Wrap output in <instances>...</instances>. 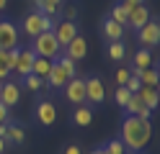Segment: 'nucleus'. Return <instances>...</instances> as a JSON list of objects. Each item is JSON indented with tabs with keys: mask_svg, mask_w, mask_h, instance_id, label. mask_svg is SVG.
Listing matches in <instances>:
<instances>
[{
	"mask_svg": "<svg viewBox=\"0 0 160 154\" xmlns=\"http://www.w3.org/2000/svg\"><path fill=\"white\" fill-rule=\"evenodd\" d=\"M129 116H137V118H142V121H150V116H152V110H150L142 100H139L137 95H132L129 98V103H127V108H124Z\"/></svg>",
	"mask_w": 160,
	"mask_h": 154,
	"instance_id": "14",
	"label": "nucleus"
},
{
	"mask_svg": "<svg viewBox=\"0 0 160 154\" xmlns=\"http://www.w3.org/2000/svg\"><path fill=\"white\" fill-rule=\"evenodd\" d=\"M147 21H150V10H147V5H139V8H134V10H129L127 26L134 28V31H139V28L147 23Z\"/></svg>",
	"mask_w": 160,
	"mask_h": 154,
	"instance_id": "15",
	"label": "nucleus"
},
{
	"mask_svg": "<svg viewBox=\"0 0 160 154\" xmlns=\"http://www.w3.org/2000/svg\"><path fill=\"white\" fill-rule=\"evenodd\" d=\"M134 95L142 100L150 110H155V108H158V100H160V98H158V87H147V85H142V87L134 92Z\"/></svg>",
	"mask_w": 160,
	"mask_h": 154,
	"instance_id": "17",
	"label": "nucleus"
},
{
	"mask_svg": "<svg viewBox=\"0 0 160 154\" xmlns=\"http://www.w3.org/2000/svg\"><path fill=\"white\" fill-rule=\"evenodd\" d=\"M106 98V87H103V80L101 77H88L85 80V100L98 105V103H103Z\"/></svg>",
	"mask_w": 160,
	"mask_h": 154,
	"instance_id": "8",
	"label": "nucleus"
},
{
	"mask_svg": "<svg viewBox=\"0 0 160 154\" xmlns=\"http://www.w3.org/2000/svg\"><path fill=\"white\" fill-rule=\"evenodd\" d=\"M36 121L42 123V126H52V123L57 121V108H54V103H49V100H42L36 105Z\"/></svg>",
	"mask_w": 160,
	"mask_h": 154,
	"instance_id": "12",
	"label": "nucleus"
},
{
	"mask_svg": "<svg viewBox=\"0 0 160 154\" xmlns=\"http://www.w3.org/2000/svg\"><path fill=\"white\" fill-rule=\"evenodd\" d=\"M108 18H111V21H116L119 26H124V28H127V18H129V10H127L122 3H116V5L111 8V16H108Z\"/></svg>",
	"mask_w": 160,
	"mask_h": 154,
	"instance_id": "22",
	"label": "nucleus"
},
{
	"mask_svg": "<svg viewBox=\"0 0 160 154\" xmlns=\"http://www.w3.org/2000/svg\"><path fill=\"white\" fill-rule=\"evenodd\" d=\"M103 152H106V154H127V149H124L122 139H114V141H108L106 147H103Z\"/></svg>",
	"mask_w": 160,
	"mask_h": 154,
	"instance_id": "28",
	"label": "nucleus"
},
{
	"mask_svg": "<svg viewBox=\"0 0 160 154\" xmlns=\"http://www.w3.org/2000/svg\"><path fill=\"white\" fill-rule=\"evenodd\" d=\"M8 110H11V108H5L3 103H0V123H8V116H11Z\"/></svg>",
	"mask_w": 160,
	"mask_h": 154,
	"instance_id": "33",
	"label": "nucleus"
},
{
	"mask_svg": "<svg viewBox=\"0 0 160 154\" xmlns=\"http://www.w3.org/2000/svg\"><path fill=\"white\" fill-rule=\"evenodd\" d=\"M137 36H139V44H142L145 49L158 46V41H160V23H158L155 18H150L147 23L137 31Z\"/></svg>",
	"mask_w": 160,
	"mask_h": 154,
	"instance_id": "5",
	"label": "nucleus"
},
{
	"mask_svg": "<svg viewBox=\"0 0 160 154\" xmlns=\"http://www.w3.org/2000/svg\"><path fill=\"white\" fill-rule=\"evenodd\" d=\"M134 92H129L124 85H119V90L114 92V100H116V105H122V108H127V103H129V98H132Z\"/></svg>",
	"mask_w": 160,
	"mask_h": 154,
	"instance_id": "25",
	"label": "nucleus"
},
{
	"mask_svg": "<svg viewBox=\"0 0 160 154\" xmlns=\"http://www.w3.org/2000/svg\"><path fill=\"white\" fill-rule=\"evenodd\" d=\"M132 77V72H129L127 67H122V69H116V82L119 85H127V80Z\"/></svg>",
	"mask_w": 160,
	"mask_h": 154,
	"instance_id": "29",
	"label": "nucleus"
},
{
	"mask_svg": "<svg viewBox=\"0 0 160 154\" xmlns=\"http://www.w3.org/2000/svg\"><path fill=\"white\" fill-rule=\"evenodd\" d=\"M65 90V98L70 103H75V105H80V103H85V80L83 77H72V80H67V85L62 87Z\"/></svg>",
	"mask_w": 160,
	"mask_h": 154,
	"instance_id": "7",
	"label": "nucleus"
},
{
	"mask_svg": "<svg viewBox=\"0 0 160 154\" xmlns=\"http://www.w3.org/2000/svg\"><path fill=\"white\" fill-rule=\"evenodd\" d=\"M67 80H72L67 75V72L59 67V62L54 59V64H52V72H49V77H47V85L52 87V90H62L65 85H67Z\"/></svg>",
	"mask_w": 160,
	"mask_h": 154,
	"instance_id": "13",
	"label": "nucleus"
},
{
	"mask_svg": "<svg viewBox=\"0 0 160 154\" xmlns=\"http://www.w3.org/2000/svg\"><path fill=\"white\" fill-rule=\"evenodd\" d=\"M23 85H26L28 90H34V92H39V90H42V87L47 85V82H44L42 77H36V75H26V77H23Z\"/></svg>",
	"mask_w": 160,
	"mask_h": 154,
	"instance_id": "26",
	"label": "nucleus"
},
{
	"mask_svg": "<svg viewBox=\"0 0 160 154\" xmlns=\"http://www.w3.org/2000/svg\"><path fill=\"white\" fill-rule=\"evenodd\" d=\"M18 100H21V85L18 82H3L0 85V103L5 108H13Z\"/></svg>",
	"mask_w": 160,
	"mask_h": 154,
	"instance_id": "10",
	"label": "nucleus"
},
{
	"mask_svg": "<svg viewBox=\"0 0 160 154\" xmlns=\"http://www.w3.org/2000/svg\"><path fill=\"white\" fill-rule=\"evenodd\" d=\"M3 149H5V141H3V139H0V154H3Z\"/></svg>",
	"mask_w": 160,
	"mask_h": 154,
	"instance_id": "38",
	"label": "nucleus"
},
{
	"mask_svg": "<svg viewBox=\"0 0 160 154\" xmlns=\"http://www.w3.org/2000/svg\"><path fill=\"white\" fill-rule=\"evenodd\" d=\"M62 154H80V147H78V144H70V147H67Z\"/></svg>",
	"mask_w": 160,
	"mask_h": 154,
	"instance_id": "34",
	"label": "nucleus"
},
{
	"mask_svg": "<svg viewBox=\"0 0 160 154\" xmlns=\"http://www.w3.org/2000/svg\"><path fill=\"white\" fill-rule=\"evenodd\" d=\"M52 28H54V21L47 18V16H42V13H36V10H31V13L23 18V23H21V31H23L28 39L44 34V31H52Z\"/></svg>",
	"mask_w": 160,
	"mask_h": 154,
	"instance_id": "3",
	"label": "nucleus"
},
{
	"mask_svg": "<svg viewBox=\"0 0 160 154\" xmlns=\"http://www.w3.org/2000/svg\"><path fill=\"white\" fill-rule=\"evenodd\" d=\"M34 51L36 57H44V59H57L59 54H62V46L57 44V39H54V34L52 31H44V34H39V36H34L31 39V46H28Z\"/></svg>",
	"mask_w": 160,
	"mask_h": 154,
	"instance_id": "2",
	"label": "nucleus"
},
{
	"mask_svg": "<svg viewBox=\"0 0 160 154\" xmlns=\"http://www.w3.org/2000/svg\"><path fill=\"white\" fill-rule=\"evenodd\" d=\"M5 133H8V123H0V139H3L5 141ZM8 144V141H5Z\"/></svg>",
	"mask_w": 160,
	"mask_h": 154,
	"instance_id": "35",
	"label": "nucleus"
},
{
	"mask_svg": "<svg viewBox=\"0 0 160 154\" xmlns=\"http://www.w3.org/2000/svg\"><path fill=\"white\" fill-rule=\"evenodd\" d=\"M101 31H103V36H106V41H122V36H124V26H119L116 21H111V18H106L103 21V26H101Z\"/></svg>",
	"mask_w": 160,
	"mask_h": 154,
	"instance_id": "16",
	"label": "nucleus"
},
{
	"mask_svg": "<svg viewBox=\"0 0 160 154\" xmlns=\"http://www.w3.org/2000/svg\"><path fill=\"white\" fill-rule=\"evenodd\" d=\"M18 39H21V31L13 21H0V51L18 49Z\"/></svg>",
	"mask_w": 160,
	"mask_h": 154,
	"instance_id": "4",
	"label": "nucleus"
},
{
	"mask_svg": "<svg viewBox=\"0 0 160 154\" xmlns=\"http://www.w3.org/2000/svg\"><path fill=\"white\" fill-rule=\"evenodd\" d=\"M122 5H124L127 10H134V8H139V5H145V0H122Z\"/></svg>",
	"mask_w": 160,
	"mask_h": 154,
	"instance_id": "31",
	"label": "nucleus"
},
{
	"mask_svg": "<svg viewBox=\"0 0 160 154\" xmlns=\"http://www.w3.org/2000/svg\"><path fill=\"white\" fill-rule=\"evenodd\" d=\"M5 5H8V0H0V10H5Z\"/></svg>",
	"mask_w": 160,
	"mask_h": 154,
	"instance_id": "37",
	"label": "nucleus"
},
{
	"mask_svg": "<svg viewBox=\"0 0 160 154\" xmlns=\"http://www.w3.org/2000/svg\"><path fill=\"white\" fill-rule=\"evenodd\" d=\"M78 18V8L75 5H67L65 8V21H75Z\"/></svg>",
	"mask_w": 160,
	"mask_h": 154,
	"instance_id": "32",
	"label": "nucleus"
},
{
	"mask_svg": "<svg viewBox=\"0 0 160 154\" xmlns=\"http://www.w3.org/2000/svg\"><path fill=\"white\" fill-rule=\"evenodd\" d=\"M91 154H106V152H103V147H101V149H93Z\"/></svg>",
	"mask_w": 160,
	"mask_h": 154,
	"instance_id": "36",
	"label": "nucleus"
},
{
	"mask_svg": "<svg viewBox=\"0 0 160 154\" xmlns=\"http://www.w3.org/2000/svg\"><path fill=\"white\" fill-rule=\"evenodd\" d=\"M52 64H54L52 59L36 57V59H34V67H31V75H36V77H42V80L47 82V77H49V72H52Z\"/></svg>",
	"mask_w": 160,
	"mask_h": 154,
	"instance_id": "19",
	"label": "nucleus"
},
{
	"mask_svg": "<svg viewBox=\"0 0 160 154\" xmlns=\"http://www.w3.org/2000/svg\"><path fill=\"white\" fill-rule=\"evenodd\" d=\"M65 49V57L67 59H72V62H80V59H83L85 54H88V44H85V36H75L72 41H70V44L67 46H62Z\"/></svg>",
	"mask_w": 160,
	"mask_h": 154,
	"instance_id": "11",
	"label": "nucleus"
},
{
	"mask_svg": "<svg viewBox=\"0 0 160 154\" xmlns=\"http://www.w3.org/2000/svg\"><path fill=\"white\" fill-rule=\"evenodd\" d=\"M108 57L111 59H124L127 57V46H124V41H108Z\"/></svg>",
	"mask_w": 160,
	"mask_h": 154,
	"instance_id": "23",
	"label": "nucleus"
},
{
	"mask_svg": "<svg viewBox=\"0 0 160 154\" xmlns=\"http://www.w3.org/2000/svg\"><path fill=\"white\" fill-rule=\"evenodd\" d=\"M57 62H59V67H62V69L67 72L70 77H75V75H78V67H75V62H72V59H67L65 54H59V57H57Z\"/></svg>",
	"mask_w": 160,
	"mask_h": 154,
	"instance_id": "27",
	"label": "nucleus"
},
{
	"mask_svg": "<svg viewBox=\"0 0 160 154\" xmlns=\"http://www.w3.org/2000/svg\"><path fill=\"white\" fill-rule=\"evenodd\" d=\"M150 136H152V126L150 121H142L137 116H127L122 123V144L124 149H132V152H142L147 147Z\"/></svg>",
	"mask_w": 160,
	"mask_h": 154,
	"instance_id": "1",
	"label": "nucleus"
},
{
	"mask_svg": "<svg viewBox=\"0 0 160 154\" xmlns=\"http://www.w3.org/2000/svg\"><path fill=\"white\" fill-rule=\"evenodd\" d=\"M152 64H155L152 51L142 49V51H137V54H134V67H132V69H147V67H152Z\"/></svg>",
	"mask_w": 160,
	"mask_h": 154,
	"instance_id": "21",
	"label": "nucleus"
},
{
	"mask_svg": "<svg viewBox=\"0 0 160 154\" xmlns=\"http://www.w3.org/2000/svg\"><path fill=\"white\" fill-rule=\"evenodd\" d=\"M91 121H93V110L88 105H78L75 108V113H72V123L75 126H88Z\"/></svg>",
	"mask_w": 160,
	"mask_h": 154,
	"instance_id": "20",
	"label": "nucleus"
},
{
	"mask_svg": "<svg viewBox=\"0 0 160 154\" xmlns=\"http://www.w3.org/2000/svg\"><path fill=\"white\" fill-rule=\"evenodd\" d=\"M34 59H36V54H34L31 49H18V51H16V64H13V72H16V75H21V77L31 75Z\"/></svg>",
	"mask_w": 160,
	"mask_h": 154,
	"instance_id": "9",
	"label": "nucleus"
},
{
	"mask_svg": "<svg viewBox=\"0 0 160 154\" xmlns=\"http://www.w3.org/2000/svg\"><path fill=\"white\" fill-rule=\"evenodd\" d=\"M26 133L21 126H8V133H5V141H13V144H23Z\"/></svg>",
	"mask_w": 160,
	"mask_h": 154,
	"instance_id": "24",
	"label": "nucleus"
},
{
	"mask_svg": "<svg viewBox=\"0 0 160 154\" xmlns=\"http://www.w3.org/2000/svg\"><path fill=\"white\" fill-rule=\"evenodd\" d=\"M36 3V13H42L47 18H54L59 13V5H62V0H34Z\"/></svg>",
	"mask_w": 160,
	"mask_h": 154,
	"instance_id": "18",
	"label": "nucleus"
},
{
	"mask_svg": "<svg viewBox=\"0 0 160 154\" xmlns=\"http://www.w3.org/2000/svg\"><path fill=\"white\" fill-rule=\"evenodd\" d=\"M124 87H127L129 92H137L139 87H142V82H139V80H137V75H132V77H129V80H127V85H124Z\"/></svg>",
	"mask_w": 160,
	"mask_h": 154,
	"instance_id": "30",
	"label": "nucleus"
},
{
	"mask_svg": "<svg viewBox=\"0 0 160 154\" xmlns=\"http://www.w3.org/2000/svg\"><path fill=\"white\" fill-rule=\"evenodd\" d=\"M52 34H54L59 46H67L70 41L78 36V26H75V21H57L54 28H52Z\"/></svg>",
	"mask_w": 160,
	"mask_h": 154,
	"instance_id": "6",
	"label": "nucleus"
}]
</instances>
